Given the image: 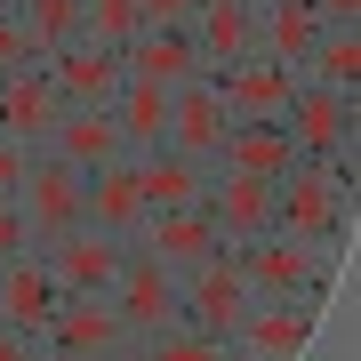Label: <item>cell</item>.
Returning a JSON list of instances; mask_svg holds the SVG:
<instances>
[{
    "label": "cell",
    "mask_w": 361,
    "mask_h": 361,
    "mask_svg": "<svg viewBox=\"0 0 361 361\" xmlns=\"http://www.w3.org/2000/svg\"><path fill=\"white\" fill-rule=\"evenodd\" d=\"M273 233L337 241V233H345V161H305L297 153L281 177H273Z\"/></svg>",
    "instance_id": "1"
},
{
    "label": "cell",
    "mask_w": 361,
    "mask_h": 361,
    "mask_svg": "<svg viewBox=\"0 0 361 361\" xmlns=\"http://www.w3.org/2000/svg\"><path fill=\"white\" fill-rule=\"evenodd\" d=\"M233 265H241L249 297H313L329 281V241H297V233H257V241L233 249Z\"/></svg>",
    "instance_id": "2"
},
{
    "label": "cell",
    "mask_w": 361,
    "mask_h": 361,
    "mask_svg": "<svg viewBox=\"0 0 361 361\" xmlns=\"http://www.w3.org/2000/svg\"><path fill=\"white\" fill-rule=\"evenodd\" d=\"M80 169L73 161H56L49 145H32V169H25V185H16V209H25V233H32V249H49V241H65V233L80 225Z\"/></svg>",
    "instance_id": "3"
},
{
    "label": "cell",
    "mask_w": 361,
    "mask_h": 361,
    "mask_svg": "<svg viewBox=\"0 0 361 361\" xmlns=\"http://www.w3.org/2000/svg\"><path fill=\"white\" fill-rule=\"evenodd\" d=\"M32 257L49 265V281L65 289V297H113L121 265H129V241H113V233H97V225H73L65 241L32 249Z\"/></svg>",
    "instance_id": "4"
},
{
    "label": "cell",
    "mask_w": 361,
    "mask_h": 361,
    "mask_svg": "<svg viewBox=\"0 0 361 361\" xmlns=\"http://www.w3.org/2000/svg\"><path fill=\"white\" fill-rule=\"evenodd\" d=\"M177 289H185V313H177V322L201 329V337H217V345L241 329V313L257 305V297H249V281H241V265H233V249H217V257L193 265V273H177Z\"/></svg>",
    "instance_id": "5"
},
{
    "label": "cell",
    "mask_w": 361,
    "mask_h": 361,
    "mask_svg": "<svg viewBox=\"0 0 361 361\" xmlns=\"http://www.w3.org/2000/svg\"><path fill=\"white\" fill-rule=\"evenodd\" d=\"M281 129H289V145L305 161H345L353 153V89H313V80H297Z\"/></svg>",
    "instance_id": "6"
},
{
    "label": "cell",
    "mask_w": 361,
    "mask_h": 361,
    "mask_svg": "<svg viewBox=\"0 0 361 361\" xmlns=\"http://www.w3.org/2000/svg\"><path fill=\"white\" fill-rule=\"evenodd\" d=\"M32 345H49V353H65V361H104L113 345H129V329H121L113 297H56V313L40 322Z\"/></svg>",
    "instance_id": "7"
},
{
    "label": "cell",
    "mask_w": 361,
    "mask_h": 361,
    "mask_svg": "<svg viewBox=\"0 0 361 361\" xmlns=\"http://www.w3.org/2000/svg\"><path fill=\"white\" fill-rule=\"evenodd\" d=\"M113 313H121V329H129V337L177 329L185 289H177V273H169V265H153V257H137V249H129V265H121V281H113Z\"/></svg>",
    "instance_id": "8"
},
{
    "label": "cell",
    "mask_w": 361,
    "mask_h": 361,
    "mask_svg": "<svg viewBox=\"0 0 361 361\" xmlns=\"http://www.w3.org/2000/svg\"><path fill=\"white\" fill-rule=\"evenodd\" d=\"M129 249L137 257H153V265H169V273H193V265H209L217 257V225H209V209H153L137 233H129Z\"/></svg>",
    "instance_id": "9"
},
{
    "label": "cell",
    "mask_w": 361,
    "mask_h": 361,
    "mask_svg": "<svg viewBox=\"0 0 361 361\" xmlns=\"http://www.w3.org/2000/svg\"><path fill=\"white\" fill-rule=\"evenodd\" d=\"M305 337H313V297H257L225 345L249 353V361H297Z\"/></svg>",
    "instance_id": "10"
},
{
    "label": "cell",
    "mask_w": 361,
    "mask_h": 361,
    "mask_svg": "<svg viewBox=\"0 0 361 361\" xmlns=\"http://www.w3.org/2000/svg\"><path fill=\"white\" fill-rule=\"evenodd\" d=\"M209 80H217V104H225L233 129H241V121H281L289 97H297V73L273 65V56H241V65H225Z\"/></svg>",
    "instance_id": "11"
},
{
    "label": "cell",
    "mask_w": 361,
    "mask_h": 361,
    "mask_svg": "<svg viewBox=\"0 0 361 361\" xmlns=\"http://www.w3.org/2000/svg\"><path fill=\"white\" fill-rule=\"evenodd\" d=\"M209 225H217V241L225 249H241V241H257V233H273V185L265 177H233V169H209Z\"/></svg>",
    "instance_id": "12"
},
{
    "label": "cell",
    "mask_w": 361,
    "mask_h": 361,
    "mask_svg": "<svg viewBox=\"0 0 361 361\" xmlns=\"http://www.w3.org/2000/svg\"><path fill=\"white\" fill-rule=\"evenodd\" d=\"M225 104H217V80L209 73H193V80H177L169 89V153H193V161H217V145H225Z\"/></svg>",
    "instance_id": "13"
},
{
    "label": "cell",
    "mask_w": 361,
    "mask_h": 361,
    "mask_svg": "<svg viewBox=\"0 0 361 361\" xmlns=\"http://www.w3.org/2000/svg\"><path fill=\"white\" fill-rule=\"evenodd\" d=\"M80 225L113 233V241H129V233L145 225V193H137V153H121V161L89 169V185H80Z\"/></svg>",
    "instance_id": "14"
},
{
    "label": "cell",
    "mask_w": 361,
    "mask_h": 361,
    "mask_svg": "<svg viewBox=\"0 0 361 361\" xmlns=\"http://www.w3.org/2000/svg\"><path fill=\"white\" fill-rule=\"evenodd\" d=\"M185 32L201 49V73H225L241 56H257V0H201Z\"/></svg>",
    "instance_id": "15"
},
{
    "label": "cell",
    "mask_w": 361,
    "mask_h": 361,
    "mask_svg": "<svg viewBox=\"0 0 361 361\" xmlns=\"http://www.w3.org/2000/svg\"><path fill=\"white\" fill-rule=\"evenodd\" d=\"M56 113H65V97H56L49 65H16V73H0V137L40 145V137L56 129Z\"/></svg>",
    "instance_id": "16"
},
{
    "label": "cell",
    "mask_w": 361,
    "mask_h": 361,
    "mask_svg": "<svg viewBox=\"0 0 361 361\" xmlns=\"http://www.w3.org/2000/svg\"><path fill=\"white\" fill-rule=\"evenodd\" d=\"M40 145H49L56 161H73L80 177L129 153V145H121V121H113V104H65V113H56V129L40 137Z\"/></svg>",
    "instance_id": "17"
},
{
    "label": "cell",
    "mask_w": 361,
    "mask_h": 361,
    "mask_svg": "<svg viewBox=\"0 0 361 361\" xmlns=\"http://www.w3.org/2000/svg\"><path fill=\"white\" fill-rule=\"evenodd\" d=\"M49 80L65 104H113L129 65H121V49H97V40H65V49L49 56Z\"/></svg>",
    "instance_id": "18"
},
{
    "label": "cell",
    "mask_w": 361,
    "mask_h": 361,
    "mask_svg": "<svg viewBox=\"0 0 361 361\" xmlns=\"http://www.w3.org/2000/svg\"><path fill=\"white\" fill-rule=\"evenodd\" d=\"M56 297H65V289L49 281V265H40L32 249H25V257H0V322H8V329L40 337V322L56 313Z\"/></svg>",
    "instance_id": "19"
},
{
    "label": "cell",
    "mask_w": 361,
    "mask_h": 361,
    "mask_svg": "<svg viewBox=\"0 0 361 361\" xmlns=\"http://www.w3.org/2000/svg\"><path fill=\"white\" fill-rule=\"evenodd\" d=\"M121 65H129V80L177 89V80H193V73H201V49H193V32H177V25H145L129 49H121Z\"/></svg>",
    "instance_id": "20"
},
{
    "label": "cell",
    "mask_w": 361,
    "mask_h": 361,
    "mask_svg": "<svg viewBox=\"0 0 361 361\" xmlns=\"http://www.w3.org/2000/svg\"><path fill=\"white\" fill-rule=\"evenodd\" d=\"M137 193H145V217L153 209H201V193H209V161H193V153H137Z\"/></svg>",
    "instance_id": "21"
},
{
    "label": "cell",
    "mask_w": 361,
    "mask_h": 361,
    "mask_svg": "<svg viewBox=\"0 0 361 361\" xmlns=\"http://www.w3.org/2000/svg\"><path fill=\"white\" fill-rule=\"evenodd\" d=\"M289 161H297V145H289L281 121H241V129H225V145H217L209 169H233V177H265L273 185Z\"/></svg>",
    "instance_id": "22"
},
{
    "label": "cell",
    "mask_w": 361,
    "mask_h": 361,
    "mask_svg": "<svg viewBox=\"0 0 361 361\" xmlns=\"http://www.w3.org/2000/svg\"><path fill=\"white\" fill-rule=\"evenodd\" d=\"M322 40V16H313V0H257V56L273 65H305V49Z\"/></svg>",
    "instance_id": "23"
},
{
    "label": "cell",
    "mask_w": 361,
    "mask_h": 361,
    "mask_svg": "<svg viewBox=\"0 0 361 361\" xmlns=\"http://www.w3.org/2000/svg\"><path fill=\"white\" fill-rule=\"evenodd\" d=\"M113 121H121V145H129V153H161V137H169V89H153V80H121Z\"/></svg>",
    "instance_id": "24"
},
{
    "label": "cell",
    "mask_w": 361,
    "mask_h": 361,
    "mask_svg": "<svg viewBox=\"0 0 361 361\" xmlns=\"http://www.w3.org/2000/svg\"><path fill=\"white\" fill-rule=\"evenodd\" d=\"M297 80H313V89H353L361 80V32L353 25H322V40L305 49Z\"/></svg>",
    "instance_id": "25"
},
{
    "label": "cell",
    "mask_w": 361,
    "mask_h": 361,
    "mask_svg": "<svg viewBox=\"0 0 361 361\" xmlns=\"http://www.w3.org/2000/svg\"><path fill=\"white\" fill-rule=\"evenodd\" d=\"M8 8H16V25H25L32 65H49L65 40H80V0H8Z\"/></svg>",
    "instance_id": "26"
},
{
    "label": "cell",
    "mask_w": 361,
    "mask_h": 361,
    "mask_svg": "<svg viewBox=\"0 0 361 361\" xmlns=\"http://www.w3.org/2000/svg\"><path fill=\"white\" fill-rule=\"evenodd\" d=\"M145 25H137V0H80V40L97 49H129Z\"/></svg>",
    "instance_id": "27"
},
{
    "label": "cell",
    "mask_w": 361,
    "mask_h": 361,
    "mask_svg": "<svg viewBox=\"0 0 361 361\" xmlns=\"http://www.w3.org/2000/svg\"><path fill=\"white\" fill-rule=\"evenodd\" d=\"M233 345H217V337H201V329H153V337H137V361H225Z\"/></svg>",
    "instance_id": "28"
},
{
    "label": "cell",
    "mask_w": 361,
    "mask_h": 361,
    "mask_svg": "<svg viewBox=\"0 0 361 361\" xmlns=\"http://www.w3.org/2000/svg\"><path fill=\"white\" fill-rule=\"evenodd\" d=\"M25 169H32V145L0 137V201H16V185H25Z\"/></svg>",
    "instance_id": "29"
},
{
    "label": "cell",
    "mask_w": 361,
    "mask_h": 361,
    "mask_svg": "<svg viewBox=\"0 0 361 361\" xmlns=\"http://www.w3.org/2000/svg\"><path fill=\"white\" fill-rule=\"evenodd\" d=\"M193 8H201V0H137V25H193Z\"/></svg>",
    "instance_id": "30"
},
{
    "label": "cell",
    "mask_w": 361,
    "mask_h": 361,
    "mask_svg": "<svg viewBox=\"0 0 361 361\" xmlns=\"http://www.w3.org/2000/svg\"><path fill=\"white\" fill-rule=\"evenodd\" d=\"M16 65H32V49H25V25H16V8H0V73H16Z\"/></svg>",
    "instance_id": "31"
},
{
    "label": "cell",
    "mask_w": 361,
    "mask_h": 361,
    "mask_svg": "<svg viewBox=\"0 0 361 361\" xmlns=\"http://www.w3.org/2000/svg\"><path fill=\"white\" fill-rule=\"evenodd\" d=\"M32 249V233H25V209L16 201H0V257H25Z\"/></svg>",
    "instance_id": "32"
},
{
    "label": "cell",
    "mask_w": 361,
    "mask_h": 361,
    "mask_svg": "<svg viewBox=\"0 0 361 361\" xmlns=\"http://www.w3.org/2000/svg\"><path fill=\"white\" fill-rule=\"evenodd\" d=\"M313 16L322 25H361V0H313Z\"/></svg>",
    "instance_id": "33"
},
{
    "label": "cell",
    "mask_w": 361,
    "mask_h": 361,
    "mask_svg": "<svg viewBox=\"0 0 361 361\" xmlns=\"http://www.w3.org/2000/svg\"><path fill=\"white\" fill-rule=\"evenodd\" d=\"M0 361H32V337L8 329V322H0Z\"/></svg>",
    "instance_id": "34"
},
{
    "label": "cell",
    "mask_w": 361,
    "mask_h": 361,
    "mask_svg": "<svg viewBox=\"0 0 361 361\" xmlns=\"http://www.w3.org/2000/svg\"><path fill=\"white\" fill-rule=\"evenodd\" d=\"M104 361H137V337H129V345H113V353H104Z\"/></svg>",
    "instance_id": "35"
},
{
    "label": "cell",
    "mask_w": 361,
    "mask_h": 361,
    "mask_svg": "<svg viewBox=\"0 0 361 361\" xmlns=\"http://www.w3.org/2000/svg\"><path fill=\"white\" fill-rule=\"evenodd\" d=\"M32 361H65V353H49V345H32Z\"/></svg>",
    "instance_id": "36"
},
{
    "label": "cell",
    "mask_w": 361,
    "mask_h": 361,
    "mask_svg": "<svg viewBox=\"0 0 361 361\" xmlns=\"http://www.w3.org/2000/svg\"><path fill=\"white\" fill-rule=\"evenodd\" d=\"M225 361H249V353H225Z\"/></svg>",
    "instance_id": "37"
},
{
    "label": "cell",
    "mask_w": 361,
    "mask_h": 361,
    "mask_svg": "<svg viewBox=\"0 0 361 361\" xmlns=\"http://www.w3.org/2000/svg\"><path fill=\"white\" fill-rule=\"evenodd\" d=\"M0 8H8V0H0Z\"/></svg>",
    "instance_id": "38"
}]
</instances>
